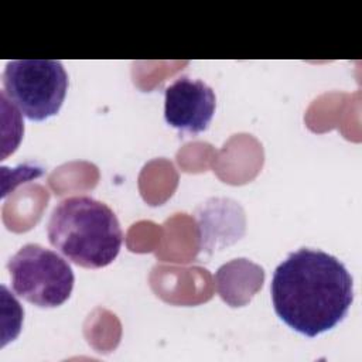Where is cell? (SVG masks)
Masks as SVG:
<instances>
[{"mask_svg":"<svg viewBox=\"0 0 362 362\" xmlns=\"http://www.w3.org/2000/svg\"><path fill=\"white\" fill-rule=\"evenodd\" d=\"M47 235L49 243L68 260L86 269L110 264L123 240L115 212L85 195L65 198L54 208Z\"/></svg>","mask_w":362,"mask_h":362,"instance_id":"obj_2","label":"cell"},{"mask_svg":"<svg viewBox=\"0 0 362 362\" xmlns=\"http://www.w3.org/2000/svg\"><path fill=\"white\" fill-rule=\"evenodd\" d=\"M216 96L205 82L181 76L165 89L164 119L180 132L197 134L208 129Z\"/></svg>","mask_w":362,"mask_h":362,"instance_id":"obj_5","label":"cell"},{"mask_svg":"<svg viewBox=\"0 0 362 362\" xmlns=\"http://www.w3.org/2000/svg\"><path fill=\"white\" fill-rule=\"evenodd\" d=\"M14 293L41 307L62 305L74 288V272L58 253L37 243L24 245L7 263Z\"/></svg>","mask_w":362,"mask_h":362,"instance_id":"obj_4","label":"cell"},{"mask_svg":"<svg viewBox=\"0 0 362 362\" xmlns=\"http://www.w3.org/2000/svg\"><path fill=\"white\" fill-rule=\"evenodd\" d=\"M68 89V74L59 61L16 59L6 64L3 95L30 120L57 115Z\"/></svg>","mask_w":362,"mask_h":362,"instance_id":"obj_3","label":"cell"},{"mask_svg":"<svg viewBox=\"0 0 362 362\" xmlns=\"http://www.w3.org/2000/svg\"><path fill=\"white\" fill-rule=\"evenodd\" d=\"M270 293L277 317L314 338L345 318L354 301V280L335 256L301 247L276 267Z\"/></svg>","mask_w":362,"mask_h":362,"instance_id":"obj_1","label":"cell"}]
</instances>
